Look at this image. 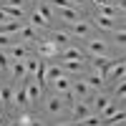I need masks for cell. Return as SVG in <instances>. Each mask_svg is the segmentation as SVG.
<instances>
[{"mask_svg": "<svg viewBox=\"0 0 126 126\" xmlns=\"http://www.w3.org/2000/svg\"><path fill=\"white\" fill-rule=\"evenodd\" d=\"M93 30H96V28H93V23L83 18V20H76V23H71L66 33H68V35H78V38H91V35H93Z\"/></svg>", "mask_w": 126, "mask_h": 126, "instance_id": "cell-1", "label": "cell"}, {"mask_svg": "<svg viewBox=\"0 0 126 126\" xmlns=\"http://www.w3.org/2000/svg\"><path fill=\"white\" fill-rule=\"evenodd\" d=\"M56 63L61 66L63 73H76V76H83V73H86V61H81V58H61Z\"/></svg>", "mask_w": 126, "mask_h": 126, "instance_id": "cell-2", "label": "cell"}, {"mask_svg": "<svg viewBox=\"0 0 126 126\" xmlns=\"http://www.w3.org/2000/svg\"><path fill=\"white\" fill-rule=\"evenodd\" d=\"M86 50L88 56H106L109 53V46H106V40L103 38H86Z\"/></svg>", "mask_w": 126, "mask_h": 126, "instance_id": "cell-3", "label": "cell"}, {"mask_svg": "<svg viewBox=\"0 0 126 126\" xmlns=\"http://www.w3.org/2000/svg\"><path fill=\"white\" fill-rule=\"evenodd\" d=\"M71 93H73V98H83V101H91L93 98V91L88 88V83L78 78V81H71Z\"/></svg>", "mask_w": 126, "mask_h": 126, "instance_id": "cell-4", "label": "cell"}, {"mask_svg": "<svg viewBox=\"0 0 126 126\" xmlns=\"http://www.w3.org/2000/svg\"><path fill=\"white\" fill-rule=\"evenodd\" d=\"M56 18H61L63 20V23H76V20H83V18H86V15H83L81 13V8L76 10V8H56Z\"/></svg>", "mask_w": 126, "mask_h": 126, "instance_id": "cell-5", "label": "cell"}, {"mask_svg": "<svg viewBox=\"0 0 126 126\" xmlns=\"http://www.w3.org/2000/svg\"><path fill=\"white\" fill-rule=\"evenodd\" d=\"M93 28H101L103 33H116L119 30V20L116 18H106V15H96L93 18Z\"/></svg>", "mask_w": 126, "mask_h": 126, "instance_id": "cell-6", "label": "cell"}, {"mask_svg": "<svg viewBox=\"0 0 126 126\" xmlns=\"http://www.w3.org/2000/svg\"><path fill=\"white\" fill-rule=\"evenodd\" d=\"M33 10L38 15H43L46 20H53L56 18V8L48 3V0H33Z\"/></svg>", "mask_w": 126, "mask_h": 126, "instance_id": "cell-7", "label": "cell"}, {"mask_svg": "<svg viewBox=\"0 0 126 126\" xmlns=\"http://www.w3.org/2000/svg\"><path fill=\"white\" fill-rule=\"evenodd\" d=\"M83 81L88 83V88H91L93 93H98V91L103 88V78H101V73H98V71H93V73L86 71V73H83Z\"/></svg>", "mask_w": 126, "mask_h": 126, "instance_id": "cell-8", "label": "cell"}, {"mask_svg": "<svg viewBox=\"0 0 126 126\" xmlns=\"http://www.w3.org/2000/svg\"><path fill=\"white\" fill-rule=\"evenodd\" d=\"M50 86H53L56 93H68V91H71V78L66 76V73H61V76L50 78Z\"/></svg>", "mask_w": 126, "mask_h": 126, "instance_id": "cell-9", "label": "cell"}, {"mask_svg": "<svg viewBox=\"0 0 126 126\" xmlns=\"http://www.w3.org/2000/svg\"><path fill=\"white\" fill-rule=\"evenodd\" d=\"M91 113V103L88 101H83V98H76V103H73V119H86Z\"/></svg>", "mask_w": 126, "mask_h": 126, "instance_id": "cell-10", "label": "cell"}, {"mask_svg": "<svg viewBox=\"0 0 126 126\" xmlns=\"http://www.w3.org/2000/svg\"><path fill=\"white\" fill-rule=\"evenodd\" d=\"M28 91H25V86H20L18 91H13V106H18V109H25L28 106Z\"/></svg>", "mask_w": 126, "mask_h": 126, "instance_id": "cell-11", "label": "cell"}, {"mask_svg": "<svg viewBox=\"0 0 126 126\" xmlns=\"http://www.w3.org/2000/svg\"><path fill=\"white\" fill-rule=\"evenodd\" d=\"M124 73H126V66H124V58L121 61H116L111 66V71H109V76L106 78H113V81H124Z\"/></svg>", "mask_w": 126, "mask_h": 126, "instance_id": "cell-12", "label": "cell"}, {"mask_svg": "<svg viewBox=\"0 0 126 126\" xmlns=\"http://www.w3.org/2000/svg\"><path fill=\"white\" fill-rule=\"evenodd\" d=\"M30 25H33V28H38V30H46V28H50V20H46L43 15H38L35 13V10H30Z\"/></svg>", "mask_w": 126, "mask_h": 126, "instance_id": "cell-13", "label": "cell"}, {"mask_svg": "<svg viewBox=\"0 0 126 126\" xmlns=\"http://www.w3.org/2000/svg\"><path fill=\"white\" fill-rule=\"evenodd\" d=\"M0 10H3L8 18H25V10L18 8V5H8V3H3V5H0Z\"/></svg>", "mask_w": 126, "mask_h": 126, "instance_id": "cell-14", "label": "cell"}, {"mask_svg": "<svg viewBox=\"0 0 126 126\" xmlns=\"http://www.w3.org/2000/svg\"><path fill=\"white\" fill-rule=\"evenodd\" d=\"M8 53H10V56H13L15 61H18V58H20V61H23V58H25V56L30 53V50H28V48H25L23 43H13V46H8Z\"/></svg>", "mask_w": 126, "mask_h": 126, "instance_id": "cell-15", "label": "cell"}, {"mask_svg": "<svg viewBox=\"0 0 126 126\" xmlns=\"http://www.w3.org/2000/svg\"><path fill=\"white\" fill-rule=\"evenodd\" d=\"M18 38H23V40H38V28H33V25H23L18 30Z\"/></svg>", "mask_w": 126, "mask_h": 126, "instance_id": "cell-16", "label": "cell"}, {"mask_svg": "<svg viewBox=\"0 0 126 126\" xmlns=\"http://www.w3.org/2000/svg\"><path fill=\"white\" fill-rule=\"evenodd\" d=\"M8 73H13V78L23 81V78H25V63H23V61L18 58L15 63H10V71H8Z\"/></svg>", "mask_w": 126, "mask_h": 126, "instance_id": "cell-17", "label": "cell"}, {"mask_svg": "<svg viewBox=\"0 0 126 126\" xmlns=\"http://www.w3.org/2000/svg\"><path fill=\"white\" fill-rule=\"evenodd\" d=\"M0 103H3V109L13 106V88L10 86H0Z\"/></svg>", "mask_w": 126, "mask_h": 126, "instance_id": "cell-18", "label": "cell"}, {"mask_svg": "<svg viewBox=\"0 0 126 126\" xmlns=\"http://www.w3.org/2000/svg\"><path fill=\"white\" fill-rule=\"evenodd\" d=\"M121 10L119 8H111V5H96V15H106V18H113V15H119Z\"/></svg>", "mask_w": 126, "mask_h": 126, "instance_id": "cell-19", "label": "cell"}, {"mask_svg": "<svg viewBox=\"0 0 126 126\" xmlns=\"http://www.w3.org/2000/svg\"><path fill=\"white\" fill-rule=\"evenodd\" d=\"M15 124H20V126H30V124H35V119H33V113H30V111H23V113L15 119Z\"/></svg>", "mask_w": 126, "mask_h": 126, "instance_id": "cell-20", "label": "cell"}, {"mask_svg": "<svg viewBox=\"0 0 126 126\" xmlns=\"http://www.w3.org/2000/svg\"><path fill=\"white\" fill-rule=\"evenodd\" d=\"M109 101H111V98H109V96H103V93H101V96H96V101H93V113H98Z\"/></svg>", "mask_w": 126, "mask_h": 126, "instance_id": "cell-21", "label": "cell"}, {"mask_svg": "<svg viewBox=\"0 0 126 126\" xmlns=\"http://www.w3.org/2000/svg\"><path fill=\"white\" fill-rule=\"evenodd\" d=\"M124 116H126V113H124V111H116V113H113V116H111V119H106V121H103V124H113V126H116V124H119V126H121V124L126 121Z\"/></svg>", "mask_w": 126, "mask_h": 126, "instance_id": "cell-22", "label": "cell"}, {"mask_svg": "<svg viewBox=\"0 0 126 126\" xmlns=\"http://www.w3.org/2000/svg\"><path fill=\"white\" fill-rule=\"evenodd\" d=\"M0 71H3V73H8V71H10V58L3 53V50H0Z\"/></svg>", "mask_w": 126, "mask_h": 126, "instance_id": "cell-23", "label": "cell"}, {"mask_svg": "<svg viewBox=\"0 0 126 126\" xmlns=\"http://www.w3.org/2000/svg\"><path fill=\"white\" fill-rule=\"evenodd\" d=\"M113 93H116V96H124V93H126V86H124V81H119V83H116V91H113Z\"/></svg>", "mask_w": 126, "mask_h": 126, "instance_id": "cell-24", "label": "cell"}, {"mask_svg": "<svg viewBox=\"0 0 126 126\" xmlns=\"http://www.w3.org/2000/svg\"><path fill=\"white\" fill-rule=\"evenodd\" d=\"M3 23H8V15L3 13V10H0V25H3Z\"/></svg>", "mask_w": 126, "mask_h": 126, "instance_id": "cell-25", "label": "cell"}, {"mask_svg": "<svg viewBox=\"0 0 126 126\" xmlns=\"http://www.w3.org/2000/svg\"><path fill=\"white\" fill-rule=\"evenodd\" d=\"M71 3H73V5H78V8H81L83 3H88V0H71Z\"/></svg>", "mask_w": 126, "mask_h": 126, "instance_id": "cell-26", "label": "cell"}, {"mask_svg": "<svg viewBox=\"0 0 126 126\" xmlns=\"http://www.w3.org/2000/svg\"><path fill=\"white\" fill-rule=\"evenodd\" d=\"M5 121V111H0V124H3Z\"/></svg>", "mask_w": 126, "mask_h": 126, "instance_id": "cell-27", "label": "cell"}]
</instances>
